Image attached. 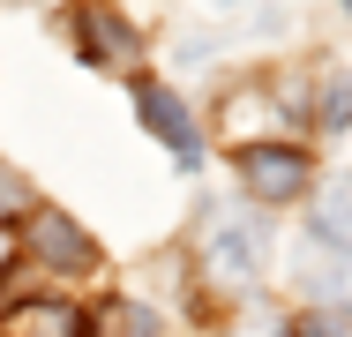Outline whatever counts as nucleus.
Masks as SVG:
<instances>
[{"label":"nucleus","mask_w":352,"mask_h":337,"mask_svg":"<svg viewBox=\"0 0 352 337\" xmlns=\"http://www.w3.org/2000/svg\"><path fill=\"white\" fill-rule=\"evenodd\" d=\"M203 270H210L225 292H248L263 277V232L248 217H210L203 225Z\"/></svg>","instance_id":"nucleus-1"},{"label":"nucleus","mask_w":352,"mask_h":337,"mask_svg":"<svg viewBox=\"0 0 352 337\" xmlns=\"http://www.w3.org/2000/svg\"><path fill=\"white\" fill-rule=\"evenodd\" d=\"M232 165H240V188L255 202H300L307 195V173H315L292 142H248Z\"/></svg>","instance_id":"nucleus-2"},{"label":"nucleus","mask_w":352,"mask_h":337,"mask_svg":"<svg viewBox=\"0 0 352 337\" xmlns=\"http://www.w3.org/2000/svg\"><path fill=\"white\" fill-rule=\"evenodd\" d=\"M30 263L60 270V277H82V270L98 263V248H90V232L75 225V217H60V210H30Z\"/></svg>","instance_id":"nucleus-3"},{"label":"nucleus","mask_w":352,"mask_h":337,"mask_svg":"<svg viewBox=\"0 0 352 337\" xmlns=\"http://www.w3.org/2000/svg\"><path fill=\"white\" fill-rule=\"evenodd\" d=\"M292 277H300V292L352 307V248H345V240H322V232H307V240L292 248Z\"/></svg>","instance_id":"nucleus-4"},{"label":"nucleus","mask_w":352,"mask_h":337,"mask_svg":"<svg viewBox=\"0 0 352 337\" xmlns=\"http://www.w3.org/2000/svg\"><path fill=\"white\" fill-rule=\"evenodd\" d=\"M75 38H82V61H98V67H128L142 53L135 23H128L113 0H82V8H75Z\"/></svg>","instance_id":"nucleus-5"},{"label":"nucleus","mask_w":352,"mask_h":337,"mask_svg":"<svg viewBox=\"0 0 352 337\" xmlns=\"http://www.w3.org/2000/svg\"><path fill=\"white\" fill-rule=\"evenodd\" d=\"M135 113H142V128L157 135L180 165H195L203 157V135H195V120H188V105L173 98V90H157V83H135Z\"/></svg>","instance_id":"nucleus-6"},{"label":"nucleus","mask_w":352,"mask_h":337,"mask_svg":"<svg viewBox=\"0 0 352 337\" xmlns=\"http://www.w3.org/2000/svg\"><path fill=\"white\" fill-rule=\"evenodd\" d=\"M8 323H15V337H90V323H82L75 307H60V300H38V307H15Z\"/></svg>","instance_id":"nucleus-7"},{"label":"nucleus","mask_w":352,"mask_h":337,"mask_svg":"<svg viewBox=\"0 0 352 337\" xmlns=\"http://www.w3.org/2000/svg\"><path fill=\"white\" fill-rule=\"evenodd\" d=\"M98 337H157V307H142V300H105Z\"/></svg>","instance_id":"nucleus-8"},{"label":"nucleus","mask_w":352,"mask_h":337,"mask_svg":"<svg viewBox=\"0 0 352 337\" xmlns=\"http://www.w3.org/2000/svg\"><path fill=\"white\" fill-rule=\"evenodd\" d=\"M322 240H352V173H338L330 188H322V225H315Z\"/></svg>","instance_id":"nucleus-9"},{"label":"nucleus","mask_w":352,"mask_h":337,"mask_svg":"<svg viewBox=\"0 0 352 337\" xmlns=\"http://www.w3.org/2000/svg\"><path fill=\"white\" fill-rule=\"evenodd\" d=\"M315 120H322L330 135H345V128H352V75H330V83H322V98H315Z\"/></svg>","instance_id":"nucleus-10"},{"label":"nucleus","mask_w":352,"mask_h":337,"mask_svg":"<svg viewBox=\"0 0 352 337\" xmlns=\"http://www.w3.org/2000/svg\"><path fill=\"white\" fill-rule=\"evenodd\" d=\"M15 210H30V188L15 180V165H0V217H15Z\"/></svg>","instance_id":"nucleus-11"},{"label":"nucleus","mask_w":352,"mask_h":337,"mask_svg":"<svg viewBox=\"0 0 352 337\" xmlns=\"http://www.w3.org/2000/svg\"><path fill=\"white\" fill-rule=\"evenodd\" d=\"M285 337H352V330H345V323H338V315H307L300 330H285Z\"/></svg>","instance_id":"nucleus-12"},{"label":"nucleus","mask_w":352,"mask_h":337,"mask_svg":"<svg viewBox=\"0 0 352 337\" xmlns=\"http://www.w3.org/2000/svg\"><path fill=\"white\" fill-rule=\"evenodd\" d=\"M270 337H285V330H270Z\"/></svg>","instance_id":"nucleus-13"},{"label":"nucleus","mask_w":352,"mask_h":337,"mask_svg":"<svg viewBox=\"0 0 352 337\" xmlns=\"http://www.w3.org/2000/svg\"><path fill=\"white\" fill-rule=\"evenodd\" d=\"M345 8H352V0H345Z\"/></svg>","instance_id":"nucleus-14"}]
</instances>
